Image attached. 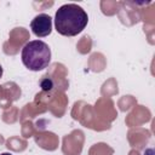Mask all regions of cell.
Here are the masks:
<instances>
[{"label": "cell", "mask_w": 155, "mask_h": 155, "mask_svg": "<svg viewBox=\"0 0 155 155\" xmlns=\"http://www.w3.org/2000/svg\"><path fill=\"white\" fill-rule=\"evenodd\" d=\"M22 62L31 71H39L48 67L51 62V50L41 40L27 42L22 48Z\"/></svg>", "instance_id": "obj_2"}, {"label": "cell", "mask_w": 155, "mask_h": 155, "mask_svg": "<svg viewBox=\"0 0 155 155\" xmlns=\"http://www.w3.org/2000/svg\"><path fill=\"white\" fill-rule=\"evenodd\" d=\"M41 87H42L44 91H48V90H51V88H52V81H51L50 79H45V80H42V81H41Z\"/></svg>", "instance_id": "obj_4"}, {"label": "cell", "mask_w": 155, "mask_h": 155, "mask_svg": "<svg viewBox=\"0 0 155 155\" xmlns=\"http://www.w3.org/2000/svg\"><path fill=\"white\" fill-rule=\"evenodd\" d=\"M88 16L86 11L76 4L62 5L54 15L56 30L64 36H75L87 25Z\"/></svg>", "instance_id": "obj_1"}, {"label": "cell", "mask_w": 155, "mask_h": 155, "mask_svg": "<svg viewBox=\"0 0 155 155\" xmlns=\"http://www.w3.org/2000/svg\"><path fill=\"white\" fill-rule=\"evenodd\" d=\"M30 28L34 35L38 38H45L52 31V18L46 13H40L33 18Z\"/></svg>", "instance_id": "obj_3"}, {"label": "cell", "mask_w": 155, "mask_h": 155, "mask_svg": "<svg viewBox=\"0 0 155 155\" xmlns=\"http://www.w3.org/2000/svg\"><path fill=\"white\" fill-rule=\"evenodd\" d=\"M2 71H4V70H2V67H1V64H0V78L2 76Z\"/></svg>", "instance_id": "obj_5"}]
</instances>
